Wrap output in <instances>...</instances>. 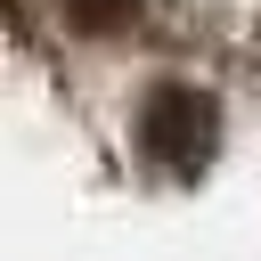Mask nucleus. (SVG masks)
<instances>
[{"mask_svg": "<svg viewBox=\"0 0 261 261\" xmlns=\"http://www.w3.org/2000/svg\"><path fill=\"white\" fill-rule=\"evenodd\" d=\"M139 147H147V163L196 179V171L212 163V147H220V106H212L196 82H155L147 106H139Z\"/></svg>", "mask_w": 261, "mask_h": 261, "instance_id": "1", "label": "nucleus"}, {"mask_svg": "<svg viewBox=\"0 0 261 261\" xmlns=\"http://www.w3.org/2000/svg\"><path fill=\"white\" fill-rule=\"evenodd\" d=\"M130 8H139V0H65V16H73V24H98V33H106V24H122Z\"/></svg>", "mask_w": 261, "mask_h": 261, "instance_id": "2", "label": "nucleus"}]
</instances>
